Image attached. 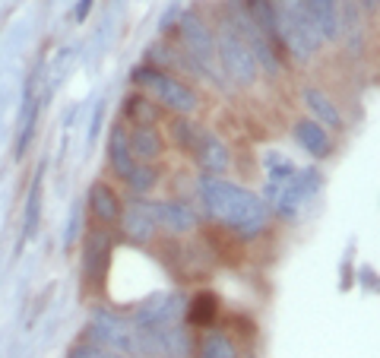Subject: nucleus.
<instances>
[{
	"instance_id": "obj_8",
	"label": "nucleus",
	"mask_w": 380,
	"mask_h": 358,
	"mask_svg": "<svg viewBox=\"0 0 380 358\" xmlns=\"http://www.w3.org/2000/svg\"><path fill=\"white\" fill-rule=\"evenodd\" d=\"M187 298L181 292H159L155 298L142 301L133 314V327L137 330H165V327H178L184 320Z\"/></svg>"
},
{
	"instance_id": "obj_30",
	"label": "nucleus",
	"mask_w": 380,
	"mask_h": 358,
	"mask_svg": "<svg viewBox=\"0 0 380 358\" xmlns=\"http://www.w3.org/2000/svg\"><path fill=\"white\" fill-rule=\"evenodd\" d=\"M358 4H362V6H364V10H371V13H374V10H377V0H358Z\"/></svg>"
},
{
	"instance_id": "obj_6",
	"label": "nucleus",
	"mask_w": 380,
	"mask_h": 358,
	"mask_svg": "<svg viewBox=\"0 0 380 358\" xmlns=\"http://www.w3.org/2000/svg\"><path fill=\"white\" fill-rule=\"evenodd\" d=\"M133 327L127 317H121L118 311H95L92 320L86 323V342L92 346H101L108 352H124V355H133Z\"/></svg>"
},
{
	"instance_id": "obj_23",
	"label": "nucleus",
	"mask_w": 380,
	"mask_h": 358,
	"mask_svg": "<svg viewBox=\"0 0 380 358\" xmlns=\"http://www.w3.org/2000/svg\"><path fill=\"white\" fill-rule=\"evenodd\" d=\"M127 118L133 121V124H149L152 127L155 121H159V105L155 102H149L146 96H130L127 99Z\"/></svg>"
},
{
	"instance_id": "obj_11",
	"label": "nucleus",
	"mask_w": 380,
	"mask_h": 358,
	"mask_svg": "<svg viewBox=\"0 0 380 358\" xmlns=\"http://www.w3.org/2000/svg\"><path fill=\"white\" fill-rule=\"evenodd\" d=\"M190 152L196 155L200 168L209 174V178H219V174H225L228 165H232L225 143H222V140L216 137L213 130H206V127L200 130V137H196V143H194V150H190Z\"/></svg>"
},
{
	"instance_id": "obj_16",
	"label": "nucleus",
	"mask_w": 380,
	"mask_h": 358,
	"mask_svg": "<svg viewBox=\"0 0 380 358\" xmlns=\"http://www.w3.org/2000/svg\"><path fill=\"white\" fill-rule=\"evenodd\" d=\"M127 146H130L133 162H149L152 165L155 159L162 155V137L155 127L149 124H137L130 133H127Z\"/></svg>"
},
{
	"instance_id": "obj_27",
	"label": "nucleus",
	"mask_w": 380,
	"mask_h": 358,
	"mask_svg": "<svg viewBox=\"0 0 380 358\" xmlns=\"http://www.w3.org/2000/svg\"><path fill=\"white\" fill-rule=\"evenodd\" d=\"M67 358H105V349L101 346H92V342H77V346H70V352Z\"/></svg>"
},
{
	"instance_id": "obj_4",
	"label": "nucleus",
	"mask_w": 380,
	"mask_h": 358,
	"mask_svg": "<svg viewBox=\"0 0 380 358\" xmlns=\"http://www.w3.org/2000/svg\"><path fill=\"white\" fill-rule=\"evenodd\" d=\"M130 79L137 86H142V89H149L155 96V102L172 108V111L178 114H190L196 108V92L190 89V86H184L178 77H172V73L159 70V67H149L142 64L137 67V70L130 73Z\"/></svg>"
},
{
	"instance_id": "obj_10",
	"label": "nucleus",
	"mask_w": 380,
	"mask_h": 358,
	"mask_svg": "<svg viewBox=\"0 0 380 358\" xmlns=\"http://www.w3.org/2000/svg\"><path fill=\"white\" fill-rule=\"evenodd\" d=\"M155 216L149 200H130L127 206H121V232L133 241V245H149L155 238Z\"/></svg>"
},
{
	"instance_id": "obj_5",
	"label": "nucleus",
	"mask_w": 380,
	"mask_h": 358,
	"mask_svg": "<svg viewBox=\"0 0 380 358\" xmlns=\"http://www.w3.org/2000/svg\"><path fill=\"white\" fill-rule=\"evenodd\" d=\"M216 57H219V64H222V73H225V77L232 79L235 86H254L257 83V73H260V67H257V60H254V54H250V48L241 42V35H238V32L225 23V19L219 23Z\"/></svg>"
},
{
	"instance_id": "obj_24",
	"label": "nucleus",
	"mask_w": 380,
	"mask_h": 358,
	"mask_svg": "<svg viewBox=\"0 0 380 358\" xmlns=\"http://www.w3.org/2000/svg\"><path fill=\"white\" fill-rule=\"evenodd\" d=\"M263 168H267V181H291L295 178V162L282 152H267L263 155Z\"/></svg>"
},
{
	"instance_id": "obj_19",
	"label": "nucleus",
	"mask_w": 380,
	"mask_h": 358,
	"mask_svg": "<svg viewBox=\"0 0 380 358\" xmlns=\"http://www.w3.org/2000/svg\"><path fill=\"white\" fill-rule=\"evenodd\" d=\"M216 314H219V298H216V292H196L194 298L187 301V323L190 327H209V323L216 320Z\"/></svg>"
},
{
	"instance_id": "obj_22",
	"label": "nucleus",
	"mask_w": 380,
	"mask_h": 358,
	"mask_svg": "<svg viewBox=\"0 0 380 358\" xmlns=\"http://www.w3.org/2000/svg\"><path fill=\"white\" fill-rule=\"evenodd\" d=\"M38 222H42V172L35 174L26 197V222H23V241H32L38 235Z\"/></svg>"
},
{
	"instance_id": "obj_20",
	"label": "nucleus",
	"mask_w": 380,
	"mask_h": 358,
	"mask_svg": "<svg viewBox=\"0 0 380 358\" xmlns=\"http://www.w3.org/2000/svg\"><path fill=\"white\" fill-rule=\"evenodd\" d=\"M38 111H42V105L35 102V92H32V83H29L26 86V102H23V130H19V140H16V159H23L26 150H29V143H32V137H35Z\"/></svg>"
},
{
	"instance_id": "obj_9",
	"label": "nucleus",
	"mask_w": 380,
	"mask_h": 358,
	"mask_svg": "<svg viewBox=\"0 0 380 358\" xmlns=\"http://www.w3.org/2000/svg\"><path fill=\"white\" fill-rule=\"evenodd\" d=\"M320 184H323V174L317 172V168H301V172H295V178L282 187V194L276 197V203L269 209H273L276 216H282V219H295V216L301 213V206L320 191Z\"/></svg>"
},
{
	"instance_id": "obj_26",
	"label": "nucleus",
	"mask_w": 380,
	"mask_h": 358,
	"mask_svg": "<svg viewBox=\"0 0 380 358\" xmlns=\"http://www.w3.org/2000/svg\"><path fill=\"white\" fill-rule=\"evenodd\" d=\"M200 130L203 127L200 124H190L187 118H181V121H174L172 124V133H174V140H178V146L181 150H194V143H196V137H200Z\"/></svg>"
},
{
	"instance_id": "obj_2",
	"label": "nucleus",
	"mask_w": 380,
	"mask_h": 358,
	"mask_svg": "<svg viewBox=\"0 0 380 358\" xmlns=\"http://www.w3.org/2000/svg\"><path fill=\"white\" fill-rule=\"evenodd\" d=\"M273 23H276L279 48L291 51L298 60H311L320 51L323 38L301 0H273Z\"/></svg>"
},
{
	"instance_id": "obj_1",
	"label": "nucleus",
	"mask_w": 380,
	"mask_h": 358,
	"mask_svg": "<svg viewBox=\"0 0 380 358\" xmlns=\"http://www.w3.org/2000/svg\"><path fill=\"white\" fill-rule=\"evenodd\" d=\"M200 200H203V206H206V213L213 216L216 222H222V225L241 241H254L257 235L267 228L269 209L263 203V197L241 184L209 178L206 174V178L200 181Z\"/></svg>"
},
{
	"instance_id": "obj_12",
	"label": "nucleus",
	"mask_w": 380,
	"mask_h": 358,
	"mask_svg": "<svg viewBox=\"0 0 380 358\" xmlns=\"http://www.w3.org/2000/svg\"><path fill=\"white\" fill-rule=\"evenodd\" d=\"M152 216H155V225L165 228L168 235H187L196 228L194 206L181 203V200H159V203H152Z\"/></svg>"
},
{
	"instance_id": "obj_14",
	"label": "nucleus",
	"mask_w": 380,
	"mask_h": 358,
	"mask_svg": "<svg viewBox=\"0 0 380 358\" xmlns=\"http://www.w3.org/2000/svg\"><path fill=\"white\" fill-rule=\"evenodd\" d=\"M89 213L95 216V222H99V225H114V222L121 219L118 194H114L108 184L95 181V184L89 187Z\"/></svg>"
},
{
	"instance_id": "obj_28",
	"label": "nucleus",
	"mask_w": 380,
	"mask_h": 358,
	"mask_svg": "<svg viewBox=\"0 0 380 358\" xmlns=\"http://www.w3.org/2000/svg\"><path fill=\"white\" fill-rule=\"evenodd\" d=\"M79 235V206L70 209V222H67V232H64V251H70L73 241H77Z\"/></svg>"
},
{
	"instance_id": "obj_21",
	"label": "nucleus",
	"mask_w": 380,
	"mask_h": 358,
	"mask_svg": "<svg viewBox=\"0 0 380 358\" xmlns=\"http://www.w3.org/2000/svg\"><path fill=\"white\" fill-rule=\"evenodd\" d=\"M196 358H241V355H238L235 342L228 340L225 333L209 330V333H203L200 342H196Z\"/></svg>"
},
{
	"instance_id": "obj_13",
	"label": "nucleus",
	"mask_w": 380,
	"mask_h": 358,
	"mask_svg": "<svg viewBox=\"0 0 380 358\" xmlns=\"http://www.w3.org/2000/svg\"><path fill=\"white\" fill-rule=\"evenodd\" d=\"M323 42H339V0H301Z\"/></svg>"
},
{
	"instance_id": "obj_29",
	"label": "nucleus",
	"mask_w": 380,
	"mask_h": 358,
	"mask_svg": "<svg viewBox=\"0 0 380 358\" xmlns=\"http://www.w3.org/2000/svg\"><path fill=\"white\" fill-rule=\"evenodd\" d=\"M92 4H95V0H79V4H77V13H73V16H77V23H86V16H89Z\"/></svg>"
},
{
	"instance_id": "obj_25",
	"label": "nucleus",
	"mask_w": 380,
	"mask_h": 358,
	"mask_svg": "<svg viewBox=\"0 0 380 358\" xmlns=\"http://www.w3.org/2000/svg\"><path fill=\"white\" fill-rule=\"evenodd\" d=\"M127 184L142 197V194H149L155 184H159V172H155V165H149V162H137L133 172L127 174Z\"/></svg>"
},
{
	"instance_id": "obj_15",
	"label": "nucleus",
	"mask_w": 380,
	"mask_h": 358,
	"mask_svg": "<svg viewBox=\"0 0 380 358\" xmlns=\"http://www.w3.org/2000/svg\"><path fill=\"white\" fill-rule=\"evenodd\" d=\"M295 140L311 155H314V159H327V155L332 152L330 130H327V127H320L317 121H311V118H304V121H298V124H295Z\"/></svg>"
},
{
	"instance_id": "obj_3",
	"label": "nucleus",
	"mask_w": 380,
	"mask_h": 358,
	"mask_svg": "<svg viewBox=\"0 0 380 358\" xmlns=\"http://www.w3.org/2000/svg\"><path fill=\"white\" fill-rule=\"evenodd\" d=\"M178 35L181 42H184V54H187V67L194 73H200L206 83L213 86H225V79H222V73L216 70V38L213 32H209V26L203 23L196 13H181L178 19Z\"/></svg>"
},
{
	"instance_id": "obj_17",
	"label": "nucleus",
	"mask_w": 380,
	"mask_h": 358,
	"mask_svg": "<svg viewBox=\"0 0 380 358\" xmlns=\"http://www.w3.org/2000/svg\"><path fill=\"white\" fill-rule=\"evenodd\" d=\"M304 108L311 111V121H317L320 127H332V130L342 127V111H339L330 96H323L320 89H314V86L304 89Z\"/></svg>"
},
{
	"instance_id": "obj_7",
	"label": "nucleus",
	"mask_w": 380,
	"mask_h": 358,
	"mask_svg": "<svg viewBox=\"0 0 380 358\" xmlns=\"http://www.w3.org/2000/svg\"><path fill=\"white\" fill-rule=\"evenodd\" d=\"M111 257H114V235L108 225H86V238H83V279L86 286L101 289L111 269Z\"/></svg>"
},
{
	"instance_id": "obj_18",
	"label": "nucleus",
	"mask_w": 380,
	"mask_h": 358,
	"mask_svg": "<svg viewBox=\"0 0 380 358\" xmlns=\"http://www.w3.org/2000/svg\"><path fill=\"white\" fill-rule=\"evenodd\" d=\"M108 165L114 168V174H118L121 181H127V174L137 165L130 155V146H127V130L121 124H114L111 133H108Z\"/></svg>"
}]
</instances>
